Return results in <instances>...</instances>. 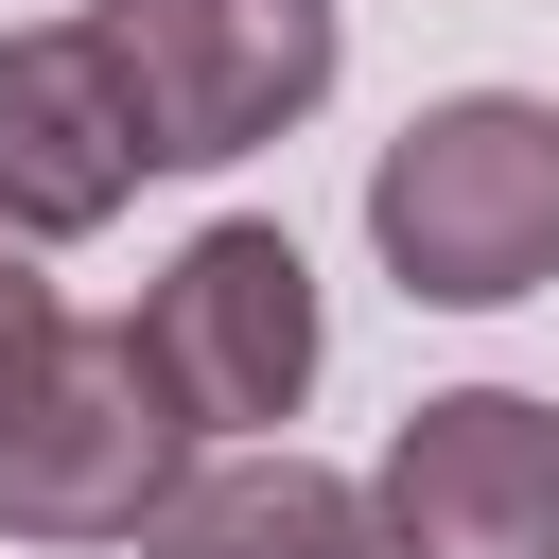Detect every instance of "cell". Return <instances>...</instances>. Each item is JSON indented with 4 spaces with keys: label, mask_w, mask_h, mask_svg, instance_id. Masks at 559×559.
<instances>
[{
    "label": "cell",
    "mask_w": 559,
    "mask_h": 559,
    "mask_svg": "<svg viewBox=\"0 0 559 559\" xmlns=\"http://www.w3.org/2000/svg\"><path fill=\"white\" fill-rule=\"evenodd\" d=\"M367 245L419 314H507L559 280V105L542 87H454L367 157Z\"/></svg>",
    "instance_id": "1"
},
{
    "label": "cell",
    "mask_w": 559,
    "mask_h": 559,
    "mask_svg": "<svg viewBox=\"0 0 559 559\" xmlns=\"http://www.w3.org/2000/svg\"><path fill=\"white\" fill-rule=\"evenodd\" d=\"M122 105H140V157L157 175H227L262 140H297L349 70V17L332 0H87Z\"/></svg>",
    "instance_id": "2"
},
{
    "label": "cell",
    "mask_w": 559,
    "mask_h": 559,
    "mask_svg": "<svg viewBox=\"0 0 559 559\" xmlns=\"http://www.w3.org/2000/svg\"><path fill=\"white\" fill-rule=\"evenodd\" d=\"M192 489V419L140 367V332H52V367L0 419V542H140Z\"/></svg>",
    "instance_id": "3"
},
{
    "label": "cell",
    "mask_w": 559,
    "mask_h": 559,
    "mask_svg": "<svg viewBox=\"0 0 559 559\" xmlns=\"http://www.w3.org/2000/svg\"><path fill=\"white\" fill-rule=\"evenodd\" d=\"M122 332H140V367L175 384L192 437H280V419L314 402V349H332V332H314V262H297V227H262V210L192 227Z\"/></svg>",
    "instance_id": "4"
},
{
    "label": "cell",
    "mask_w": 559,
    "mask_h": 559,
    "mask_svg": "<svg viewBox=\"0 0 559 559\" xmlns=\"http://www.w3.org/2000/svg\"><path fill=\"white\" fill-rule=\"evenodd\" d=\"M402 559H559V402L524 384H437L384 472H367Z\"/></svg>",
    "instance_id": "5"
},
{
    "label": "cell",
    "mask_w": 559,
    "mask_h": 559,
    "mask_svg": "<svg viewBox=\"0 0 559 559\" xmlns=\"http://www.w3.org/2000/svg\"><path fill=\"white\" fill-rule=\"evenodd\" d=\"M140 175L157 157H140V105H122L105 35L87 17L0 35V245H87Z\"/></svg>",
    "instance_id": "6"
},
{
    "label": "cell",
    "mask_w": 559,
    "mask_h": 559,
    "mask_svg": "<svg viewBox=\"0 0 559 559\" xmlns=\"http://www.w3.org/2000/svg\"><path fill=\"white\" fill-rule=\"evenodd\" d=\"M140 559H402L384 542V507H367V472H332V454H280V437H245L227 472H192L157 524H140Z\"/></svg>",
    "instance_id": "7"
},
{
    "label": "cell",
    "mask_w": 559,
    "mask_h": 559,
    "mask_svg": "<svg viewBox=\"0 0 559 559\" xmlns=\"http://www.w3.org/2000/svg\"><path fill=\"white\" fill-rule=\"evenodd\" d=\"M52 332H70V297L35 280V245H0V419H17V384L52 367Z\"/></svg>",
    "instance_id": "8"
}]
</instances>
